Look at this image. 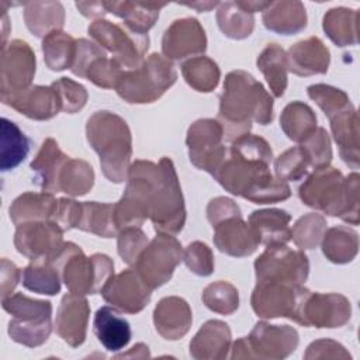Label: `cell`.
<instances>
[{
  "label": "cell",
  "instance_id": "cell-24",
  "mask_svg": "<svg viewBox=\"0 0 360 360\" xmlns=\"http://www.w3.org/2000/svg\"><path fill=\"white\" fill-rule=\"evenodd\" d=\"M191 322V308L187 301L180 297H165L153 309L155 329L166 340L181 339L190 330Z\"/></svg>",
  "mask_w": 360,
  "mask_h": 360
},
{
  "label": "cell",
  "instance_id": "cell-37",
  "mask_svg": "<svg viewBox=\"0 0 360 360\" xmlns=\"http://www.w3.org/2000/svg\"><path fill=\"white\" fill-rule=\"evenodd\" d=\"M76 229L94 233L101 238L117 236L118 228L114 221V204L97 201L82 202Z\"/></svg>",
  "mask_w": 360,
  "mask_h": 360
},
{
  "label": "cell",
  "instance_id": "cell-28",
  "mask_svg": "<svg viewBox=\"0 0 360 360\" xmlns=\"http://www.w3.org/2000/svg\"><path fill=\"white\" fill-rule=\"evenodd\" d=\"M335 142L339 146L340 158L352 169L359 167V115L354 107L343 110L329 118Z\"/></svg>",
  "mask_w": 360,
  "mask_h": 360
},
{
  "label": "cell",
  "instance_id": "cell-6",
  "mask_svg": "<svg viewBox=\"0 0 360 360\" xmlns=\"http://www.w3.org/2000/svg\"><path fill=\"white\" fill-rule=\"evenodd\" d=\"M160 179L162 167L159 163L142 159L131 163L125 191L120 201L114 204V221L118 232L128 226H141L149 218Z\"/></svg>",
  "mask_w": 360,
  "mask_h": 360
},
{
  "label": "cell",
  "instance_id": "cell-46",
  "mask_svg": "<svg viewBox=\"0 0 360 360\" xmlns=\"http://www.w3.org/2000/svg\"><path fill=\"white\" fill-rule=\"evenodd\" d=\"M202 302L208 309L221 315H231L239 307V292L228 281L218 280L202 290Z\"/></svg>",
  "mask_w": 360,
  "mask_h": 360
},
{
  "label": "cell",
  "instance_id": "cell-43",
  "mask_svg": "<svg viewBox=\"0 0 360 360\" xmlns=\"http://www.w3.org/2000/svg\"><path fill=\"white\" fill-rule=\"evenodd\" d=\"M180 68L187 84L200 93H210L219 83L221 70L208 56L190 58L184 60Z\"/></svg>",
  "mask_w": 360,
  "mask_h": 360
},
{
  "label": "cell",
  "instance_id": "cell-16",
  "mask_svg": "<svg viewBox=\"0 0 360 360\" xmlns=\"http://www.w3.org/2000/svg\"><path fill=\"white\" fill-rule=\"evenodd\" d=\"M14 246L31 262L51 263L63 248V231L53 221H30L15 225Z\"/></svg>",
  "mask_w": 360,
  "mask_h": 360
},
{
  "label": "cell",
  "instance_id": "cell-34",
  "mask_svg": "<svg viewBox=\"0 0 360 360\" xmlns=\"http://www.w3.org/2000/svg\"><path fill=\"white\" fill-rule=\"evenodd\" d=\"M24 21L31 34L46 37L63 28L65 8L59 1H27L24 3Z\"/></svg>",
  "mask_w": 360,
  "mask_h": 360
},
{
  "label": "cell",
  "instance_id": "cell-49",
  "mask_svg": "<svg viewBox=\"0 0 360 360\" xmlns=\"http://www.w3.org/2000/svg\"><path fill=\"white\" fill-rule=\"evenodd\" d=\"M309 167V160L301 146L284 150L274 160L276 177L283 181H297L302 179Z\"/></svg>",
  "mask_w": 360,
  "mask_h": 360
},
{
  "label": "cell",
  "instance_id": "cell-44",
  "mask_svg": "<svg viewBox=\"0 0 360 360\" xmlns=\"http://www.w3.org/2000/svg\"><path fill=\"white\" fill-rule=\"evenodd\" d=\"M94 184V170L90 163L82 159H69L59 176V193L72 197L87 194Z\"/></svg>",
  "mask_w": 360,
  "mask_h": 360
},
{
  "label": "cell",
  "instance_id": "cell-3",
  "mask_svg": "<svg viewBox=\"0 0 360 360\" xmlns=\"http://www.w3.org/2000/svg\"><path fill=\"white\" fill-rule=\"evenodd\" d=\"M359 174L350 173L343 177L340 170L325 166L315 169L300 186V200L326 215L342 221L359 224Z\"/></svg>",
  "mask_w": 360,
  "mask_h": 360
},
{
  "label": "cell",
  "instance_id": "cell-33",
  "mask_svg": "<svg viewBox=\"0 0 360 360\" xmlns=\"http://www.w3.org/2000/svg\"><path fill=\"white\" fill-rule=\"evenodd\" d=\"M107 11L122 18L124 25L138 34H146L159 18L166 3L152 1H105Z\"/></svg>",
  "mask_w": 360,
  "mask_h": 360
},
{
  "label": "cell",
  "instance_id": "cell-51",
  "mask_svg": "<svg viewBox=\"0 0 360 360\" xmlns=\"http://www.w3.org/2000/svg\"><path fill=\"white\" fill-rule=\"evenodd\" d=\"M59 96L62 111L66 114H75L80 111L87 103V90L83 84L69 79L60 77L51 84Z\"/></svg>",
  "mask_w": 360,
  "mask_h": 360
},
{
  "label": "cell",
  "instance_id": "cell-52",
  "mask_svg": "<svg viewBox=\"0 0 360 360\" xmlns=\"http://www.w3.org/2000/svg\"><path fill=\"white\" fill-rule=\"evenodd\" d=\"M122 72V66L117 60L112 58L108 59L107 55H104L91 62L84 79L103 89H115Z\"/></svg>",
  "mask_w": 360,
  "mask_h": 360
},
{
  "label": "cell",
  "instance_id": "cell-32",
  "mask_svg": "<svg viewBox=\"0 0 360 360\" xmlns=\"http://www.w3.org/2000/svg\"><path fill=\"white\" fill-rule=\"evenodd\" d=\"M262 20L267 30L292 35L307 27V11L301 1H270Z\"/></svg>",
  "mask_w": 360,
  "mask_h": 360
},
{
  "label": "cell",
  "instance_id": "cell-58",
  "mask_svg": "<svg viewBox=\"0 0 360 360\" xmlns=\"http://www.w3.org/2000/svg\"><path fill=\"white\" fill-rule=\"evenodd\" d=\"M235 215H240V210L238 204L228 197H215L207 205V218L212 226Z\"/></svg>",
  "mask_w": 360,
  "mask_h": 360
},
{
  "label": "cell",
  "instance_id": "cell-19",
  "mask_svg": "<svg viewBox=\"0 0 360 360\" xmlns=\"http://www.w3.org/2000/svg\"><path fill=\"white\" fill-rule=\"evenodd\" d=\"M207 49V35L194 17L174 20L162 38V52L169 60H187Z\"/></svg>",
  "mask_w": 360,
  "mask_h": 360
},
{
  "label": "cell",
  "instance_id": "cell-7",
  "mask_svg": "<svg viewBox=\"0 0 360 360\" xmlns=\"http://www.w3.org/2000/svg\"><path fill=\"white\" fill-rule=\"evenodd\" d=\"M177 79V72L172 60L150 53L139 68L124 70L115 91L129 104H146L160 98Z\"/></svg>",
  "mask_w": 360,
  "mask_h": 360
},
{
  "label": "cell",
  "instance_id": "cell-13",
  "mask_svg": "<svg viewBox=\"0 0 360 360\" xmlns=\"http://www.w3.org/2000/svg\"><path fill=\"white\" fill-rule=\"evenodd\" d=\"M181 260L183 249L180 242L173 235L158 233L141 252L134 269L153 291L172 278L174 269Z\"/></svg>",
  "mask_w": 360,
  "mask_h": 360
},
{
  "label": "cell",
  "instance_id": "cell-54",
  "mask_svg": "<svg viewBox=\"0 0 360 360\" xmlns=\"http://www.w3.org/2000/svg\"><path fill=\"white\" fill-rule=\"evenodd\" d=\"M183 260L188 270L197 276L205 277L214 271V255L204 242H191L183 250Z\"/></svg>",
  "mask_w": 360,
  "mask_h": 360
},
{
  "label": "cell",
  "instance_id": "cell-39",
  "mask_svg": "<svg viewBox=\"0 0 360 360\" xmlns=\"http://www.w3.org/2000/svg\"><path fill=\"white\" fill-rule=\"evenodd\" d=\"M321 243L326 259L336 264L352 262L359 250L357 232L343 225L332 226L325 231Z\"/></svg>",
  "mask_w": 360,
  "mask_h": 360
},
{
  "label": "cell",
  "instance_id": "cell-36",
  "mask_svg": "<svg viewBox=\"0 0 360 360\" xmlns=\"http://www.w3.org/2000/svg\"><path fill=\"white\" fill-rule=\"evenodd\" d=\"M259 70L263 73L274 97H281L287 89L288 63L285 51L278 44H267L256 59Z\"/></svg>",
  "mask_w": 360,
  "mask_h": 360
},
{
  "label": "cell",
  "instance_id": "cell-14",
  "mask_svg": "<svg viewBox=\"0 0 360 360\" xmlns=\"http://www.w3.org/2000/svg\"><path fill=\"white\" fill-rule=\"evenodd\" d=\"M257 281H283L304 284L309 274V262L300 249H291L285 243L269 245L255 260Z\"/></svg>",
  "mask_w": 360,
  "mask_h": 360
},
{
  "label": "cell",
  "instance_id": "cell-27",
  "mask_svg": "<svg viewBox=\"0 0 360 360\" xmlns=\"http://www.w3.org/2000/svg\"><path fill=\"white\" fill-rule=\"evenodd\" d=\"M231 329L219 319L207 321L190 342V356L195 360H219L231 349Z\"/></svg>",
  "mask_w": 360,
  "mask_h": 360
},
{
  "label": "cell",
  "instance_id": "cell-50",
  "mask_svg": "<svg viewBox=\"0 0 360 360\" xmlns=\"http://www.w3.org/2000/svg\"><path fill=\"white\" fill-rule=\"evenodd\" d=\"M308 160L309 166L315 169L329 166L332 160V148H330V138L325 128L316 127V129L301 142L300 145Z\"/></svg>",
  "mask_w": 360,
  "mask_h": 360
},
{
  "label": "cell",
  "instance_id": "cell-42",
  "mask_svg": "<svg viewBox=\"0 0 360 360\" xmlns=\"http://www.w3.org/2000/svg\"><path fill=\"white\" fill-rule=\"evenodd\" d=\"M217 22L222 34L232 39H245L255 28L253 14L243 10L238 1L219 3Z\"/></svg>",
  "mask_w": 360,
  "mask_h": 360
},
{
  "label": "cell",
  "instance_id": "cell-2",
  "mask_svg": "<svg viewBox=\"0 0 360 360\" xmlns=\"http://www.w3.org/2000/svg\"><path fill=\"white\" fill-rule=\"evenodd\" d=\"M217 120L228 142L249 134L252 121L267 125L273 121V97L263 84L245 70H232L225 76L219 96Z\"/></svg>",
  "mask_w": 360,
  "mask_h": 360
},
{
  "label": "cell",
  "instance_id": "cell-5",
  "mask_svg": "<svg viewBox=\"0 0 360 360\" xmlns=\"http://www.w3.org/2000/svg\"><path fill=\"white\" fill-rule=\"evenodd\" d=\"M51 263L58 269L69 292L79 295L100 292L114 276L112 259L103 253L86 256L73 242H65Z\"/></svg>",
  "mask_w": 360,
  "mask_h": 360
},
{
  "label": "cell",
  "instance_id": "cell-48",
  "mask_svg": "<svg viewBox=\"0 0 360 360\" xmlns=\"http://www.w3.org/2000/svg\"><path fill=\"white\" fill-rule=\"evenodd\" d=\"M307 93L309 98L319 105V108L325 112L328 118H332L338 112L353 107L349 96L343 90L329 84H311L308 86Z\"/></svg>",
  "mask_w": 360,
  "mask_h": 360
},
{
  "label": "cell",
  "instance_id": "cell-18",
  "mask_svg": "<svg viewBox=\"0 0 360 360\" xmlns=\"http://www.w3.org/2000/svg\"><path fill=\"white\" fill-rule=\"evenodd\" d=\"M350 316L352 305L345 295L309 291L301 307L297 323L315 328H340L349 322Z\"/></svg>",
  "mask_w": 360,
  "mask_h": 360
},
{
  "label": "cell",
  "instance_id": "cell-8",
  "mask_svg": "<svg viewBox=\"0 0 360 360\" xmlns=\"http://www.w3.org/2000/svg\"><path fill=\"white\" fill-rule=\"evenodd\" d=\"M1 307L13 315L8 322V336L27 347L44 345L52 332V304L34 300L21 292L1 298Z\"/></svg>",
  "mask_w": 360,
  "mask_h": 360
},
{
  "label": "cell",
  "instance_id": "cell-22",
  "mask_svg": "<svg viewBox=\"0 0 360 360\" xmlns=\"http://www.w3.org/2000/svg\"><path fill=\"white\" fill-rule=\"evenodd\" d=\"M212 228L214 245L225 255L233 257L250 256L260 245L259 236L252 226L243 221L242 214L225 218Z\"/></svg>",
  "mask_w": 360,
  "mask_h": 360
},
{
  "label": "cell",
  "instance_id": "cell-9",
  "mask_svg": "<svg viewBox=\"0 0 360 360\" xmlns=\"http://www.w3.org/2000/svg\"><path fill=\"white\" fill-rule=\"evenodd\" d=\"M300 342L297 329L288 325L257 322L250 333L232 346V359L281 360L295 352Z\"/></svg>",
  "mask_w": 360,
  "mask_h": 360
},
{
  "label": "cell",
  "instance_id": "cell-38",
  "mask_svg": "<svg viewBox=\"0 0 360 360\" xmlns=\"http://www.w3.org/2000/svg\"><path fill=\"white\" fill-rule=\"evenodd\" d=\"M0 167L3 172L17 167L30 152V141L25 134L7 118L0 121Z\"/></svg>",
  "mask_w": 360,
  "mask_h": 360
},
{
  "label": "cell",
  "instance_id": "cell-10",
  "mask_svg": "<svg viewBox=\"0 0 360 360\" xmlns=\"http://www.w3.org/2000/svg\"><path fill=\"white\" fill-rule=\"evenodd\" d=\"M162 179L156 187L149 219L158 233L176 235L186 224V207L181 187L173 162L169 158L159 160Z\"/></svg>",
  "mask_w": 360,
  "mask_h": 360
},
{
  "label": "cell",
  "instance_id": "cell-30",
  "mask_svg": "<svg viewBox=\"0 0 360 360\" xmlns=\"http://www.w3.org/2000/svg\"><path fill=\"white\" fill-rule=\"evenodd\" d=\"M291 215L280 208L256 210L249 215L248 224L259 236L260 243L278 245L291 240Z\"/></svg>",
  "mask_w": 360,
  "mask_h": 360
},
{
  "label": "cell",
  "instance_id": "cell-20",
  "mask_svg": "<svg viewBox=\"0 0 360 360\" xmlns=\"http://www.w3.org/2000/svg\"><path fill=\"white\" fill-rule=\"evenodd\" d=\"M100 294L115 309L138 314L149 304L152 290L142 281L135 269H127L114 274L101 288Z\"/></svg>",
  "mask_w": 360,
  "mask_h": 360
},
{
  "label": "cell",
  "instance_id": "cell-40",
  "mask_svg": "<svg viewBox=\"0 0 360 360\" xmlns=\"http://www.w3.org/2000/svg\"><path fill=\"white\" fill-rule=\"evenodd\" d=\"M280 127L288 139L301 143L316 129V115L308 104L292 101L284 107Z\"/></svg>",
  "mask_w": 360,
  "mask_h": 360
},
{
  "label": "cell",
  "instance_id": "cell-62",
  "mask_svg": "<svg viewBox=\"0 0 360 360\" xmlns=\"http://www.w3.org/2000/svg\"><path fill=\"white\" fill-rule=\"evenodd\" d=\"M143 347H146V345H143V343H136L134 347H131V350L128 352V353H122V354H117L115 357L118 359V357H149V353H145V352H141L139 353V350H142Z\"/></svg>",
  "mask_w": 360,
  "mask_h": 360
},
{
  "label": "cell",
  "instance_id": "cell-11",
  "mask_svg": "<svg viewBox=\"0 0 360 360\" xmlns=\"http://www.w3.org/2000/svg\"><path fill=\"white\" fill-rule=\"evenodd\" d=\"M89 35L100 46L112 53V59L122 68L136 69L145 60V53L149 48L148 34H138L128 30L125 25L100 18L94 20L89 28Z\"/></svg>",
  "mask_w": 360,
  "mask_h": 360
},
{
  "label": "cell",
  "instance_id": "cell-26",
  "mask_svg": "<svg viewBox=\"0 0 360 360\" xmlns=\"http://www.w3.org/2000/svg\"><path fill=\"white\" fill-rule=\"evenodd\" d=\"M69 159L53 138H46L30 165L32 181L44 191L59 193V176Z\"/></svg>",
  "mask_w": 360,
  "mask_h": 360
},
{
  "label": "cell",
  "instance_id": "cell-47",
  "mask_svg": "<svg viewBox=\"0 0 360 360\" xmlns=\"http://www.w3.org/2000/svg\"><path fill=\"white\" fill-rule=\"evenodd\" d=\"M326 219L322 214L309 212L297 219L291 228V239L301 249L316 248L326 231Z\"/></svg>",
  "mask_w": 360,
  "mask_h": 360
},
{
  "label": "cell",
  "instance_id": "cell-15",
  "mask_svg": "<svg viewBox=\"0 0 360 360\" xmlns=\"http://www.w3.org/2000/svg\"><path fill=\"white\" fill-rule=\"evenodd\" d=\"M186 143L190 162L200 170L214 176L226 156L224 146V129L215 118L194 121L187 131Z\"/></svg>",
  "mask_w": 360,
  "mask_h": 360
},
{
  "label": "cell",
  "instance_id": "cell-17",
  "mask_svg": "<svg viewBox=\"0 0 360 360\" xmlns=\"http://www.w3.org/2000/svg\"><path fill=\"white\" fill-rule=\"evenodd\" d=\"M35 53L22 39H13L1 48L0 97L13 96L31 86L35 76Z\"/></svg>",
  "mask_w": 360,
  "mask_h": 360
},
{
  "label": "cell",
  "instance_id": "cell-45",
  "mask_svg": "<svg viewBox=\"0 0 360 360\" xmlns=\"http://www.w3.org/2000/svg\"><path fill=\"white\" fill-rule=\"evenodd\" d=\"M22 285L34 292L55 295L60 291V274L58 269L48 262H31L22 270Z\"/></svg>",
  "mask_w": 360,
  "mask_h": 360
},
{
  "label": "cell",
  "instance_id": "cell-35",
  "mask_svg": "<svg viewBox=\"0 0 360 360\" xmlns=\"http://www.w3.org/2000/svg\"><path fill=\"white\" fill-rule=\"evenodd\" d=\"M322 28L338 46L356 45L359 37V11L347 7L330 8L323 15Z\"/></svg>",
  "mask_w": 360,
  "mask_h": 360
},
{
  "label": "cell",
  "instance_id": "cell-23",
  "mask_svg": "<svg viewBox=\"0 0 360 360\" xmlns=\"http://www.w3.org/2000/svg\"><path fill=\"white\" fill-rule=\"evenodd\" d=\"M0 100L3 104L35 121L51 120L62 111L59 96L52 86H30L13 96L0 97Z\"/></svg>",
  "mask_w": 360,
  "mask_h": 360
},
{
  "label": "cell",
  "instance_id": "cell-41",
  "mask_svg": "<svg viewBox=\"0 0 360 360\" xmlns=\"http://www.w3.org/2000/svg\"><path fill=\"white\" fill-rule=\"evenodd\" d=\"M41 48L45 65L51 70L60 72L72 69L76 55V39L72 35L62 30L53 31L44 37Z\"/></svg>",
  "mask_w": 360,
  "mask_h": 360
},
{
  "label": "cell",
  "instance_id": "cell-59",
  "mask_svg": "<svg viewBox=\"0 0 360 360\" xmlns=\"http://www.w3.org/2000/svg\"><path fill=\"white\" fill-rule=\"evenodd\" d=\"M1 298L10 295L17 287L22 273L21 270L6 257L1 259Z\"/></svg>",
  "mask_w": 360,
  "mask_h": 360
},
{
  "label": "cell",
  "instance_id": "cell-56",
  "mask_svg": "<svg viewBox=\"0 0 360 360\" xmlns=\"http://www.w3.org/2000/svg\"><path fill=\"white\" fill-rule=\"evenodd\" d=\"M352 356L340 343L330 339H319L312 342L304 354V359H350Z\"/></svg>",
  "mask_w": 360,
  "mask_h": 360
},
{
  "label": "cell",
  "instance_id": "cell-29",
  "mask_svg": "<svg viewBox=\"0 0 360 360\" xmlns=\"http://www.w3.org/2000/svg\"><path fill=\"white\" fill-rule=\"evenodd\" d=\"M58 210V200L52 193L27 191L18 195L8 208L14 225L30 221H53Z\"/></svg>",
  "mask_w": 360,
  "mask_h": 360
},
{
  "label": "cell",
  "instance_id": "cell-53",
  "mask_svg": "<svg viewBox=\"0 0 360 360\" xmlns=\"http://www.w3.org/2000/svg\"><path fill=\"white\" fill-rule=\"evenodd\" d=\"M117 249L118 255L129 266H134L141 252L148 245V236L141 229V226H128L118 232L117 235Z\"/></svg>",
  "mask_w": 360,
  "mask_h": 360
},
{
  "label": "cell",
  "instance_id": "cell-1",
  "mask_svg": "<svg viewBox=\"0 0 360 360\" xmlns=\"http://www.w3.org/2000/svg\"><path fill=\"white\" fill-rule=\"evenodd\" d=\"M273 158L269 142L246 134L231 142L229 153L214 173L215 180L231 194L255 204L284 201L291 195L290 186L270 172Z\"/></svg>",
  "mask_w": 360,
  "mask_h": 360
},
{
  "label": "cell",
  "instance_id": "cell-25",
  "mask_svg": "<svg viewBox=\"0 0 360 360\" xmlns=\"http://www.w3.org/2000/svg\"><path fill=\"white\" fill-rule=\"evenodd\" d=\"M288 70L297 76L323 75L328 72L330 53L318 37L298 41L285 52Z\"/></svg>",
  "mask_w": 360,
  "mask_h": 360
},
{
  "label": "cell",
  "instance_id": "cell-31",
  "mask_svg": "<svg viewBox=\"0 0 360 360\" xmlns=\"http://www.w3.org/2000/svg\"><path fill=\"white\" fill-rule=\"evenodd\" d=\"M93 329L98 342L108 352L124 349L131 340V326L127 319L120 316L114 307H101L97 309L93 321Z\"/></svg>",
  "mask_w": 360,
  "mask_h": 360
},
{
  "label": "cell",
  "instance_id": "cell-12",
  "mask_svg": "<svg viewBox=\"0 0 360 360\" xmlns=\"http://www.w3.org/2000/svg\"><path fill=\"white\" fill-rule=\"evenodd\" d=\"M309 294L302 284L257 281L250 297L255 314L264 319L288 318L298 322L301 307Z\"/></svg>",
  "mask_w": 360,
  "mask_h": 360
},
{
  "label": "cell",
  "instance_id": "cell-21",
  "mask_svg": "<svg viewBox=\"0 0 360 360\" xmlns=\"http://www.w3.org/2000/svg\"><path fill=\"white\" fill-rule=\"evenodd\" d=\"M90 305L84 295L69 292L63 295L55 319L59 338L72 347H79L86 340Z\"/></svg>",
  "mask_w": 360,
  "mask_h": 360
},
{
  "label": "cell",
  "instance_id": "cell-61",
  "mask_svg": "<svg viewBox=\"0 0 360 360\" xmlns=\"http://www.w3.org/2000/svg\"><path fill=\"white\" fill-rule=\"evenodd\" d=\"M181 6H186V7H190V8H195L197 11L200 13H205V11H210L215 7L219 6L218 1H195V3H181Z\"/></svg>",
  "mask_w": 360,
  "mask_h": 360
},
{
  "label": "cell",
  "instance_id": "cell-60",
  "mask_svg": "<svg viewBox=\"0 0 360 360\" xmlns=\"http://www.w3.org/2000/svg\"><path fill=\"white\" fill-rule=\"evenodd\" d=\"M76 8L82 15L96 20L103 18V15L108 13L105 1H77Z\"/></svg>",
  "mask_w": 360,
  "mask_h": 360
},
{
  "label": "cell",
  "instance_id": "cell-57",
  "mask_svg": "<svg viewBox=\"0 0 360 360\" xmlns=\"http://www.w3.org/2000/svg\"><path fill=\"white\" fill-rule=\"evenodd\" d=\"M82 202L72 198H58V210L53 218L63 232L76 228V224L80 217Z\"/></svg>",
  "mask_w": 360,
  "mask_h": 360
},
{
  "label": "cell",
  "instance_id": "cell-55",
  "mask_svg": "<svg viewBox=\"0 0 360 360\" xmlns=\"http://www.w3.org/2000/svg\"><path fill=\"white\" fill-rule=\"evenodd\" d=\"M105 52L96 42L86 38L76 39V55L72 65V73L79 77H86V72L91 62L100 56H104Z\"/></svg>",
  "mask_w": 360,
  "mask_h": 360
},
{
  "label": "cell",
  "instance_id": "cell-4",
  "mask_svg": "<svg viewBox=\"0 0 360 360\" xmlns=\"http://www.w3.org/2000/svg\"><path fill=\"white\" fill-rule=\"evenodd\" d=\"M86 138L100 158L103 174L111 183H122L132 156V136L127 121L107 110L96 111L87 120Z\"/></svg>",
  "mask_w": 360,
  "mask_h": 360
}]
</instances>
